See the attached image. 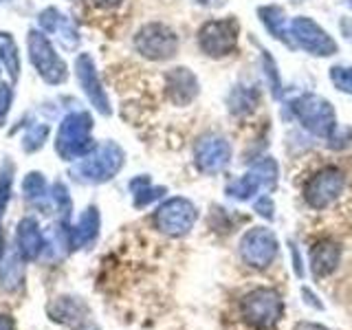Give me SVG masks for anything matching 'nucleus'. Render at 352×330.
<instances>
[{
	"label": "nucleus",
	"instance_id": "f257e3e1",
	"mask_svg": "<svg viewBox=\"0 0 352 330\" xmlns=\"http://www.w3.org/2000/svg\"><path fill=\"white\" fill-rule=\"evenodd\" d=\"M291 113L308 132H313L315 137L330 139L333 132L337 130V117H335L333 104L319 95L306 93V95H300L297 99H293Z\"/></svg>",
	"mask_w": 352,
	"mask_h": 330
},
{
	"label": "nucleus",
	"instance_id": "f03ea898",
	"mask_svg": "<svg viewBox=\"0 0 352 330\" xmlns=\"http://www.w3.org/2000/svg\"><path fill=\"white\" fill-rule=\"evenodd\" d=\"M93 117L80 110V113H71L62 119L58 128V137H55V150H58L66 161L82 157V154L93 150Z\"/></svg>",
	"mask_w": 352,
	"mask_h": 330
},
{
	"label": "nucleus",
	"instance_id": "7ed1b4c3",
	"mask_svg": "<svg viewBox=\"0 0 352 330\" xmlns=\"http://www.w3.org/2000/svg\"><path fill=\"white\" fill-rule=\"evenodd\" d=\"M27 49H29L31 64L36 66L38 75L47 84H64L69 80V69H66V64L58 55V51L53 49V44L44 31L38 29L29 31Z\"/></svg>",
	"mask_w": 352,
	"mask_h": 330
},
{
	"label": "nucleus",
	"instance_id": "20e7f679",
	"mask_svg": "<svg viewBox=\"0 0 352 330\" xmlns=\"http://www.w3.org/2000/svg\"><path fill=\"white\" fill-rule=\"evenodd\" d=\"M135 49L143 58L152 62L172 60L174 55L179 53V38H176V33L168 25H163V22H150V25L141 27L137 31Z\"/></svg>",
	"mask_w": 352,
	"mask_h": 330
},
{
	"label": "nucleus",
	"instance_id": "39448f33",
	"mask_svg": "<svg viewBox=\"0 0 352 330\" xmlns=\"http://www.w3.org/2000/svg\"><path fill=\"white\" fill-rule=\"evenodd\" d=\"M284 313V304L278 291L273 289H256L242 300V317L253 328H273L280 322Z\"/></svg>",
	"mask_w": 352,
	"mask_h": 330
},
{
	"label": "nucleus",
	"instance_id": "423d86ee",
	"mask_svg": "<svg viewBox=\"0 0 352 330\" xmlns=\"http://www.w3.org/2000/svg\"><path fill=\"white\" fill-rule=\"evenodd\" d=\"M240 29L236 20H209L198 31V47L209 58H225L238 47Z\"/></svg>",
	"mask_w": 352,
	"mask_h": 330
},
{
	"label": "nucleus",
	"instance_id": "0eeeda50",
	"mask_svg": "<svg viewBox=\"0 0 352 330\" xmlns=\"http://www.w3.org/2000/svg\"><path fill=\"white\" fill-rule=\"evenodd\" d=\"M124 165V150H121L117 143L106 141L99 148H95V152L91 150V154L77 163V176L84 181H106L113 174L119 172V168Z\"/></svg>",
	"mask_w": 352,
	"mask_h": 330
},
{
	"label": "nucleus",
	"instance_id": "6e6552de",
	"mask_svg": "<svg viewBox=\"0 0 352 330\" xmlns=\"http://www.w3.org/2000/svg\"><path fill=\"white\" fill-rule=\"evenodd\" d=\"M289 29L293 42L306 53L317 55V58H330V55L337 53V42L313 18L297 16L289 22Z\"/></svg>",
	"mask_w": 352,
	"mask_h": 330
},
{
	"label": "nucleus",
	"instance_id": "1a4fd4ad",
	"mask_svg": "<svg viewBox=\"0 0 352 330\" xmlns=\"http://www.w3.org/2000/svg\"><path fill=\"white\" fill-rule=\"evenodd\" d=\"M278 256V236L267 227H253L240 240V258L253 269H267Z\"/></svg>",
	"mask_w": 352,
	"mask_h": 330
},
{
	"label": "nucleus",
	"instance_id": "9d476101",
	"mask_svg": "<svg viewBox=\"0 0 352 330\" xmlns=\"http://www.w3.org/2000/svg\"><path fill=\"white\" fill-rule=\"evenodd\" d=\"M275 183H278V163L271 157H264L256 165H251V170L245 176L231 181L227 187V194L236 198V201H249L262 187H273Z\"/></svg>",
	"mask_w": 352,
	"mask_h": 330
},
{
	"label": "nucleus",
	"instance_id": "9b49d317",
	"mask_svg": "<svg viewBox=\"0 0 352 330\" xmlns=\"http://www.w3.org/2000/svg\"><path fill=\"white\" fill-rule=\"evenodd\" d=\"M346 176L339 168H324L319 170L304 187V201L313 209H326L333 205L344 192Z\"/></svg>",
	"mask_w": 352,
	"mask_h": 330
},
{
	"label": "nucleus",
	"instance_id": "f8f14e48",
	"mask_svg": "<svg viewBox=\"0 0 352 330\" xmlns=\"http://www.w3.org/2000/svg\"><path fill=\"white\" fill-rule=\"evenodd\" d=\"M75 75H77V82H80L82 91L86 93L88 102L93 104V108L97 110L99 115L108 117L113 113V108H110V99L104 91L102 82H99V75H97V69H95V60L91 58L88 53H80L75 60Z\"/></svg>",
	"mask_w": 352,
	"mask_h": 330
},
{
	"label": "nucleus",
	"instance_id": "ddd939ff",
	"mask_svg": "<svg viewBox=\"0 0 352 330\" xmlns=\"http://www.w3.org/2000/svg\"><path fill=\"white\" fill-rule=\"evenodd\" d=\"M196 223V207L187 198H172L157 212V227L163 234L183 236Z\"/></svg>",
	"mask_w": 352,
	"mask_h": 330
},
{
	"label": "nucleus",
	"instance_id": "4468645a",
	"mask_svg": "<svg viewBox=\"0 0 352 330\" xmlns=\"http://www.w3.org/2000/svg\"><path fill=\"white\" fill-rule=\"evenodd\" d=\"M194 157L201 172L218 174V172H223L231 161V146H229V141L220 135H205L198 139L194 148Z\"/></svg>",
	"mask_w": 352,
	"mask_h": 330
},
{
	"label": "nucleus",
	"instance_id": "2eb2a0df",
	"mask_svg": "<svg viewBox=\"0 0 352 330\" xmlns=\"http://www.w3.org/2000/svg\"><path fill=\"white\" fill-rule=\"evenodd\" d=\"M38 25H40V31L51 33L53 38H58V42L66 51H75L80 47V33L73 27V22L55 7H47L42 11L38 16Z\"/></svg>",
	"mask_w": 352,
	"mask_h": 330
},
{
	"label": "nucleus",
	"instance_id": "dca6fc26",
	"mask_svg": "<svg viewBox=\"0 0 352 330\" xmlns=\"http://www.w3.org/2000/svg\"><path fill=\"white\" fill-rule=\"evenodd\" d=\"M165 95H168V99L174 106L192 104L196 99V95H198L196 75L190 69H185V66L172 69L168 75H165Z\"/></svg>",
	"mask_w": 352,
	"mask_h": 330
},
{
	"label": "nucleus",
	"instance_id": "f3484780",
	"mask_svg": "<svg viewBox=\"0 0 352 330\" xmlns=\"http://www.w3.org/2000/svg\"><path fill=\"white\" fill-rule=\"evenodd\" d=\"M341 260V249L333 240H319L311 249V269L317 278H326L330 275Z\"/></svg>",
	"mask_w": 352,
	"mask_h": 330
},
{
	"label": "nucleus",
	"instance_id": "a211bd4d",
	"mask_svg": "<svg viewBox=\"0 0 352 330\" xmlns=\"http://www.w3.org/2000/svg\"><path fill=\"white\" fill-rule=\"evenodd\" d=\"M258 16H260L262 25L269 29V33H271L273 38H278L280 42H284L286 47H295V42L291 38L289 22H286V16H284L282 7H275V5L260 7L258 9Z\"/></svg>",
	"mask_w": 352,
	"mask_h": 330
},
{
	"label": "nucleus",
	"instance_id": "6ab92c4d",
	"mask_svg": "<svg viewBox=\"0 0 352 330\" xmlns=\"http://www.w3.org/2000/svg\"><path fill=\"white\" fill-rule=\"evenodd\" d=\"M0 62H3L5 71L9 73L11 82H18L20 77V53L18 44L11 38V33L0 31Z\"/></svg>",
	"mask_w": 352,
	"mask_h": 330
},
{
	"label": "nucleus",
	"instance_id": "aec40b11",
	"mask_svg": "<svg viewBox=\"0 0 352 330\" xmlns=\"http://www.w3.org/2000/svg\"><path fill=\"white\" fill-rule=\"evenodd\" d=\"M258 102H260V95L253 91V88L238 86L236 91L229 95V110L236 117H242V115H249L251 110L258 106Z\"/></svg>",
	"mask_w": 352,
	"mask_h": 330
},
{
	"label": "nucleus",
	"instance_id": "412c9836",
	"mask_svg": "<svg viewBox=\"0 0 352 330\" xmlns=\"http://www.w3.org/2000/svg\"><path fill=\"white\" fill-rule=\"evenodd\" d=\"M330 82L337 91L352 95V66H333L330 69Z\"/></svg>",
	"mask_w": 352,
	"mask_h": 330
},
{
	"label": "nucleus",
	"instance_id": "4be33fe9",
	"mask_svg": "<svg viewBox=\"0 0 352 330\" xmlns=\"http://www.w3.org/2000/svg\"><path fill=\"white\" fill-rule=\"evenodd\" d=\"M47 135H49V128L44 126V124H42V126H40V124L31 126V128L27 130L25 139H22V148H25L27 152H33V150L42 148V143H44V139H47Z\"/></svg>",
	"mask_w": 352,
	"mask_h": 330
},
{
	"label": "nucleus",
	"instance_id": "5701e85b",
	"mask_svg": "<svg viewBox=\"0 0 352 330\" xmlns=\"http://www.w3.org/2000/svg\"><path fill=\"white\" fill-rule=\"evenodd\" d=\"M262 62H264V69H267V77H269V84H271L273 97H280V95H282V86H280L278 66H275V62H273V58L269 55V51H264V55H262Z\"/></svg>",
	"mask_w": 352,
	"mask_h": 330
},
{
	"label": "nucleus",
	"instance_id": "b1692460",
	"mask_svg": "<svg viewBox=\"0 0 352 330\" xmlns=\"http://www.w3.org/2000/svg\"><path fill=\"white\" fill-rule=\"evenodd\" d=\"M11 99H14V91H11V86L3 84L0 86V126L7 121V115L11 110Z\"/></svg>",
	"mask_w": 352,
	"mask_h": 330
},
{
	"label": "nucleus",
	"instance_id": "393cba45",
	"mask_svg": "<svg viewBox=\"0 0 352 330\" xmlns=\"http://www.w3.org/2000/svg\"><path fill=\"white\" fill-rule=\"evenodd\" d=\"M256 212L260 214V216H264V218H273V203H271V198L269 196H264V198H260V201L256 203Z\"/></svg>",
	"mask_w": 352,
	"mask_h": 330
},
{
	"label": "nucleus",
	"instance_id": "a878e982",
	"mask_svg": "<svg viewBox=\"0 0 352 330\" xmlns=\"http://www.w3.org/2000/svg\"><path fill=\"white\" fill-rule=\"evenodd\" d=\"M95 5H99V7H106V9H113V7H119L124 0H93Z\"/></svg>",
	"mask_w": 352,
	"mask_h": 330
},
{
	"label": "nucleus",
	"instance_id": "bb28decb",
	"mask_svg": "<svg viewBox=\"0 0 352 330\" xmlns=\"http://www.w3.org/2000/svg\"><path fill=\"white\" fill-rule=\"evenodd\" d=\"M300 330H326L324 326H317V324H306V326H302Z\"/></svg>",
	"mask_w": 352,
	"mask_h": 330
}]
</instances>
